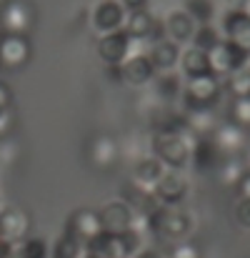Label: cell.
<instances>
[{
  "label": "cell",
  "mask_w": 250,
  "mask_h": 258,
  "mask_svg": "<svg viewBox=\"0 0 250 258\" xmlns=\"http://www.w3.org/2000/svg\"><path fill=\"white\" fill-rule=\"evenodd\" d=\"M228 120L250 133V98H233V100H230Z\"/></svg>",
  "instance_id": "31"
},
{
  "label": "cell",
  "mask_w": 250,
  "mask_h": 258,
  "mask_svg": "<svg viewBox=\"0 0 250 258\" xmlns=\"http://www.w3.org/2000/svg\"><path fill=\"white\" fill-rule=\"evenodd\" d=\"M220 158L223 156L218 153V148L210 141V136H198L193 141V146H190V161H188V166H193L195 173H203L205 175V173H215Z\"/></svg>",
  "instance_id": "17"
},
{
  "label": "cell",
  "mask_w": 250,
  "mask_h": 258,
  "mask_svg": "<svg viewBox=\"0 0 250 258\" xmlns=\"http://www.w3.org/2000/svg\"><path fill=\"white\" fill-rule=\"evenodd\" d=\"M208 63H210V73L223 81V78L233 76L235 71L250 66V50L240 48V45L233 43V40L220 38V43H218L213 50H208Z\"/></svg>",
  "instance_id": "5"
},
{
  "label": "cell",
  "mask_w": 250,
  "mask_h": 258,
  "mask_svg": "<svg viewBox=\"0 0 250 258\" xmlns=\"http://www.w3.org/2000/svg\"><path fill=\"white\" fill-rule=\"evenodd\" d=\"M223 38L250 50V13L243 8H230L223 15Z\"/></svg>",
  "instance_id": "18"
},
{
  "label": "cell",
  "mask_w": 250,
  "mask_h": 258,
  "mask_svg": "<svg viewBox=\"0 0 250 258\" xmlns=\"http://www.w3.org/2000/svg\"><path fill=\"white\" fill-rule=\"evenodd\" d=\"M118 158V146L110 136H98L90 146V161L98 168H110Z\"/></svg>",
  "instance_id": "23"
},
{
  "label": "cell",
  "mask_w": 250,
  "mask_h": 258,
  "mask_svg": "<svg viewBox=\"0 0 250 258\" xmlns=\"http://www.w3.org/2000/svg\"><path fill=\"white\" fill-rule=\"evenodd\" d=\"M100 218H98V211L93 208H78L68 216V223H65V233L73 236L75 241L88 243L90 238H95L100 233Z\"/></svg>",
  "instance_id": "16"
},
{
  "label": "cell",
  "mask_w": 250,
  "mask_h": 258,
  "mask_svg": "<svg viewBox=\"0 0 250 258\" xmlns=\"http://www.w3.org/2000/svg\"><path fill=\"white\" fill-rule=\"evenodd\" d=\"M195 136L193 133H178V131H155L150 148L153 156L165 166L168 171H183L190 161V146Z\"/></svg>",
  "instance_id": "2"
},
{
  "label": "cell",
  "mask_w": 250,
  "mask_h": 258,
  "mask_svg": "<svg viewBox=\"0 0 250 258\" xmlns=\"http://www.w3.org/2000/svg\"><path fill=\"white\" fill-rule=\"evenodd\" d=\"M220 33H218V28H213L210 23H205V25H198L195 28V33H193V38H190V43H193V48H198V50H213L218 43H220Z\"/></svg>",
  "instance_id": "28"
},
{
  "label": "cell",
  "mask_w": 250,
  "mask_h": 258,
  "mask_svg": "<svg viewBox=\"0 0 250 258\" xmlns=\"http://www.w3.org/2000/svg\"><path fill=\"white\" fill-rule=\"evenodd\" d=\"M178 66H180V73L185 76V81H188V78H198V76L210 73L208 53H205V50H198V48H193V45H190L188 50H183V53H180Z\"/></svg>",
  "instance_id": "22"
},
{
  "label": "cell",
  "mask_w": 250,
  "mask_h": 258,
  "mask_svg": "<svg viewBox=\"0 0 250 258\" xmlns=\"http://www.w3.org/2000/svg\"><path fill=\"white\" fill-rule=\"evenodd\" d=\"M228 3H230V8H243V10L248 5V0H228Z\"/></svg>",
  "instance_id": "38"
},
{
  "label": "cell",
  "mask_w": 250,
  "mask_h": 258,
  "mask_svg": "<svg viewBox=\"0 0 250 258\" xmlns=\"http://www.w3.org/2000/svg\"><path fill=\"white\" fill-rule=\"evenodd\" d=\"M190 183L180 171H165L163 178L158 180V185L153 188V198L163 206V208H178L185 198H188Z\"/></svg>",
  "instance_id": "9"
},
{
  "label": "cell",
  "mask_w": 250,
  "mask_h": 258,
  "mask_svg": "<svg viewBox=\"0 0 250 258\" xmlns=\"http://www.w3.org/2000/svg\"><path fill=\"white\" fill-rule=\"evenodd\" d=\"M30 216L23 208H3L0 211V238L10 241V243H20L30 236Z\"/></svg>",
  "instance_id": "15"
},
{
  "label": "cell",
  "mask_w": 250,
  "mask_h": 258,
  "mask_svg": "<svg viewBox=\"0 0 250 258\" xmlns=\"http://www.w3.org/2000/svg\"><path fill=\"white\" fill-rule=\"evenodd\" d=\"M10 103H13V93L0 81V136L10 131Z\"/></svg>",
  "instance_id": "32"
},
{
  "label": "cell",
  "mask_w": 250,
  "mask_h": 258,
  "mask_svg": "<svg viewBox=\"0 0 250 258\" xmlns=\"http://www.w3.org/2000/svg\"><path fill=\"white\" fill-rule=\"evenodd\" d=\"M123 30L128 33V38L133 43L135 40H158V38H163V23H158L145 8L143 10H128Z\"/></svg>",
  "instance_id": "11"
},
{
  "label": "cell",
  "mask_w": 250,
  "mask_h": 258,
  "mask_svg": "<svg viewBox=\"0 0 250 258\" xmlns=\"http://www.w3.org/2000/svg\"><path fill=\"white\" fill-rule=\"evenodd\" d=\"M118 3H120L125 10H143L150 0H118Z\"/></svg>",
  "instance_id": "37"
},
{
  "label": "cell",
  "mask_w": 250,
  "mask_h": 258,
  "mask_svg": "<svg viewBox=\"0 0 250 258\" xmlns=\"http://www.w3.org/2000/svg\"><path fill=\"white\" fill-rule=\"evenodd\" d=\"M15 258H50V246L40 236H28L15 246Z\"/></svg>",
  "instance_id": "26"
},
{
  "label": "cell",
  "mask_w": 250,
  "mask_h": 258,
  "mask_svg": "<svg viewBox=\"0 0 250 258\" xmlns=\"http://www.w3.org/2000/svg\"><path fill=\"white\" fill-rule=\"evenodd\" d=\"M225 90L233 98H250V66L235 71L233 76L225 78Z\"/></svg>",
  "instance_id": "30"
},
{
  "label": "cell",
  "mask_w": 250,
  "mask_h": 258,
  "mask_svg": "<svg viewBox=\"0 0 250 258\" xmlns=\"http://www.w3.org/2000/svg\"><path fill=\"white\" fill-rule=\"evenodd\" d=\"M33 45L28 35L0 33V68L3 71H23L30 63Z\"/></svg>",
  "instance_id": "6"
},
{
  "label": "cell",
  "mask_w": 250,
  "mask_h": 258,
  "mask_svg": "<svg viewBox=\"0 0 250 258\" xmlns=\"http://www.w3.org/2000/svg\"><path fill=\"white\" fill-rule=\"evenodd\" d=\"M155 90H158V95L160 98H165V100H175V98H180V93H183V81H180V76L175 73V71H163V73H155Z\"/></svg>",
  "instance_id": "25"
},
{
  "label": "cell",
  "mask_w": 250,
  "mask_h": 258,
  "mask_svg": "<svg viewBox=\"0 0 250 258\" xmlns=\"http://www.w3.org/2000/svg\"><path fill=\"white\" fill-rule=\"evenodd\" d=\"M245 10H248V13H250V0H248V5H245Z\"/></svg>",
  "instance_id": "41"
},
{
  "label": "cell",
  "mask_w": 250,
  "mask_h": 258,
  "mask_svg": "<svg viewBox=\"0 0 250 258\" xmlns=\"http://www.w3.org/2000/svg\"><path fill=\"white\" fill-rule=\"evenodd\" d=\"M95 50H98V58H100L105 66H120V63L130 55L133 40L128 38L125 30H113V33L100 35Z\"/></svg>",
  "instance_id": "12"
},
{
  "label": "cell",
  "mask_w": 250,
  "mask_h": 258,
  "mask_svg": "<svg viewBox=\"0 0 250 258\" xmlns=\"http://www.w3.org/2000/svg\"><path fill=\"white\" fill-rule=\"evenodd\" d=\"M220 93H223V81L213 73L188 78L183 83V93H180L183 108L185 110H210L220 100Z\"/></svg>",
  "instance_id": "4"
},
{
  "label": "cell",
  "mask_w": 250,
  "mask_h": 258,
  "mask_svg": "<svg viewBox=\"0 0 250 258\" xmlns=\"http://www.w3.org/2000/svg\"><path fill=\"white\" fill-rule=\"evenodd\" d=\"M168 168L155 158V156H150V158H143L138 166H135V171H133V185L138 188V190H145V193H153V188L158 185V180L163 178V173Z\"/></svg>",
  "instance_id": "21"
},
{
  "label": "cell",
  "mask_w": 250,
  "mask_h": 258,
  "mask_svg": "<svg viewBox=\"0 0 250 258\" xmlns=\"http://www.w3.org/2000/svg\"><path fill=\"white\" fill-rule=\"evenodd\" d=\"M233 218L240 228L250 231V198H238V203L233 208Z\"/></svg>",
  "instance_id": "33"
},
{
  "label": "cell",
  "mask_w": 250,
  "mask_h": 258,
  "mask_svg": "<svg viewBox=\"0 0 250 258\" xmlns=\"http://www.w3.org/2000/svg\"><path fill=\"white\" fill-rule=\"evenodd\" d=\"M33 23H35V13L25 0H5V5L0 8V33L28 35Z\"/></svg>",
  "instance_id": "7"
},
{
  "label": "cell",
  "mask_w": 250,
  "mask_h": 258,
  "mask_svg": "<svg viewBox=\"0 0 250 258\" xmlns=\"http://www.w3.org/2000/svg\"><path fill=\"white\" fill-rule=\"evenodd\" d=\"M80 253H83V243L68 233L58 236L50 246V258H80Z\"/></svg>",
  "instance_id": "27"
},
{
  "label": "cell",
  "mask_w": 250,
  "mask_h": 258,
  "mask_svg": "<svg viewBox=\"0 0 250 258\" xmlns=\"http://www.w3.org/2000/svg\"><path fill=\"white\" fill-rule=\"evenodd\" d=\"M235 190H238V198H250V171H248V168H245V171H243V175L238 178Z\"/></svg>",
  "instance_id": "35"
},
{
  "label": "cell",
  "mask_w": 250,
  "mask_h": 258,
  "mask_svg": "<svg viewBox=\"0 0 250 258\" xmlns=\"http://www.w3.org/2000/svg\"><path fill=\"white\" fill-rule=\"evenodd\" d=\"M98 218H100V228L105 233H123V231H130L133 223H135V211L130 208L128 201H108L100 211H98Z\"/></svg>",
  "instance_id": "10"
},
{
  "label": "cell",
  "mask_w": 250,
  "mask_h": 258,
  "mask_svg": "<svg viewBox=\"0 0 250 258\" xmlns=\"http://www.w3.org/2000/svg\"><path fill=\"white\" fill-rule=\"evenodd\" d=\"M183 10L198 23V25H205L215 18V5L213 0H185Z\"/></svg>",
  "instance_id": "29"
},
{
  "label": "cell",
  "mask_w": 250,
  "mask_h": 258,
  "mask_svg": "<svg viewBox=\"0 0 250 258\" xmlns=\"http://www.w3.org/2000/svg\"><path fill=\"white\" fill-rule=\"evenodd\" d=\"M3 5H5V0H0V8H3Z\"/></svg>",
  "instance_id": "42"
},
{
  "label": "cell",
  "mask_w": 250,
  "mask_h": 258,
  "mask_svg": "<svg viewBox=\"0 0 250 258\" xmlns=\"http://www.w3.org/2000/svg\"><path fill=\"white\" fill-rule=\"evenodd\" d=\"M80 258H103V256H98V253H90V251H83V253H80Z\"/></svg>",
  "instance_id": "40"
},
{
  "label": "cell",
  "mask_w": 250,
  "mask_h": 258,
  "mask_svg": "<svg viewBox=\"0 0 250 258\" xmlns=\"http://www.w3.org/2000/svg\"><path fill=\"white\" fill-rule=\"evenodd\" d=\"M133 258H168V256L163 251H158V248H140V251H135Z\"/></svg>",
  "instance_id": "36"
},
{
  "label": "cell",
  "mask_w": 250,
  "mask_h": 258,
  "mask_svg": "<svg viewBox=\"0 0 250 258\" xmlns=\"http://www.w3.org/2000/svg\"><path fill=\"white\" fill-rule=\"evenodd\" d=\"M143 221V228L165 238L170 243H178V241H185L190 233H193V216L188 211H180L178 208H155L153 213L148 216H138Z\"/></svg>",
  "instance_id": "1"
},
{
  "label": "cell",
  "mask_w": 250,
  "mask_h": 258,
  "mask_svg": "<svg viewBox=\"0 0 250 258\" xmlns=\"http://www.w3.org/2000/svg\"><path fill=\"white\" fill-rule=\"evenodd\" d=\"M240 158H243V163H245V168H248V171H250V146H248V148H245V151H243V156H240Z\"/></svg>",
  "instance_id": "39"
},
{
  "label": "cell",
  "mask_w": 250,
  "mask_h": 258,
  "mask_svg": "<svg viewBox=\"0 0 250 258\" xmlns=\"http://www.w3.org/2000/svg\"><path fill=\"white\" fill-rule=\"evenodd\" d=\"M125 15H128V10H125L118 0H100V3L93 8L90 23H93V28H95L100 35H105V33H113V30H123Z\"/></svg>",
  "instance_id": "13"
},
{
  "label": "cell",
  "mask_w": 250,
  "mask_h": 258,
  "mask_svg": "<svg viewBox=\"0 0 250 258\" xmlns=\"http://www.w3.org/2000/svg\"><path fill=\"white\" fill-rule=\"evenodd\" d=\"M155 68L148 58V53H130L123 63H120V81L133 88H140L150 83L155 78Z\"/></svg>",
  "instance_id": "14"
},
{
  "label": "cell",
  "mask_w": 250,
  "mask_h": 258,
  "mask_svg": "<svg viewBox=\"0 0 250 258\" xmlns=\"http://www.w3.org/2000/svg\"><path fill=\"white\" fill-rule=\"evenodd\" d=\"M168 258H200V251L198 246L188 243V241H178L170 246V253H165Z\"/></svg>",
  "instance_id": "34"
},
{
  "label": "cell",
  "mask_w": 250,
  "mask_h": 258,
  "mask_svg": "<svg viewBox=\"0 0 250 258\" xmlns=\"http://www.w3.org/2000/svg\"><path fill=\"white\" fill-rule=\"evenodd\" d=\"M148 58H150V63H153V68H155L158 73L175 71V68H178V60H180V45L163 35V38L153 40V45H150V50H148Z\"/></svg>",
  "instance_id": "20"
},
{
  "label": "cell",
  "mask_w": 250,
  "mask_h": 258,
  "mask_svg": "<svg viewBox=\"0 0 250 258\" xmlns=\"http://www.w3.org/2000/svg\"><path fill=\"white\" fill-rule=\"evenodd\" d=\"M210 141L215 143L218 153L223 158L228 156H243V151L248 148V131L238 128L235 123L225 120V123H215V128L210 131Z\"/></svg>",
  "instance_id": "8"
},
{
  "label": "cell",
  "mask_w": 250,
  "mask_h": 258,
  "mask_svg": "<svg viewBox=\"0 0 250 258\" xmlns=\"http://www.w3.org/2000/svg\"><path fill=\"white\" fill-rule=\"evenodd\" d=\"M245 171V163H243V158L240 156H228V158H220V163H218V180L223 183V185H228V188H235V183H238V178L243 175Z\"/></svg>",
  "instance_id": "24"
},
{
  "label": "cell",
  "mask_w": 250,
  "mask_h": 258,
  "mask_svg": "<svg viewBox=\"0 0 250 258\" xmlns=\"http://www.w3.org/2000/svg\"><path fill=\"white\" fill-rule=\"evenodd\" d=\"M140 233L138 231H123V233H105L100 231L95 238L83 243V251L98 253L103 258H133L135 251H140Z\"/></svg>",
  "instance_id": "3"
},
{
  "label": "cell",
  "mask_w": 250,
  "mask_h": 258,
  "mask_svg": "<svg viewBox=\"0 0 250 258\" xmlns=\"http://www.w3.org/2000/svg\"><path fill=\"white\" fill-rule=\"evenodd\" d=\"M195 28H198V23H195L185 10H173L165 20H163V35L170 38L173 43H178V45L190 43Z\"/></svg>",
  "instance_id": "19"
}]
</instances>
